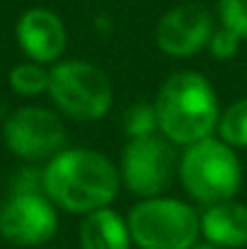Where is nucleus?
<instances>
[{
  "mask_svg": "<svg viewBox=\"0 0 247 249\" xmlns=\"http://www.w3.org/2000/svg\"><path fill=\"white\" fill-rule=\"evenodd\" d=\"M191 249H223V247H218V245H211V242H204V245H194Z\"/></svg>",
  "mask_w": 247,
  "mask_h": 249,
  "instance_id": "19",
  "label": "nucleus"
},
{
  "mask_svg": "<svg viewBox=\"0 0 247 249\" xmlns=\"http://www.w3.org/2000/svg\"><path fill=\"white\" fill-rule=\"evenodd\" d=\"M10 87L22 97H39L49 89V71L41 68V63H19L10 71Z\"/></svg>",
  "mask_w": 247,
  "mask_h": 249,
  "instance_id": "14",
  "label": "nucleus"
},
{
  "mask_svg": "<svg viewBox=\"0 0 247 249\" xmlns=\"http://www.w3.org/2000/svg\"><path fill=\"white\" fill-rule=\"evenodd\" d=\"M126 225L131 240L141 249H191L201 235L196 211L177 198L163 196L136 203Z\"/></svg>",
  "mask_w": 247,
  "mask_h": 249,
  "instance_id": "4",
  "label": "nucleus"
},
{
  "mask_svg": "<svg viewBox=\"0 0 247 249\" xmlns=\"http://www.w3.org/2000/svg\"><path fill=\"white\" fill-rule=\"evenodd\" d=\"M10 194H46L44 189V169L37 167H22L10 179Z\"/></svg>",
  "mask_w": 247,
  "mask_h": 249,
  "instance_id": "18",
  "label": "nucleus"
},
{
  "mask_svg": "<svg viewBox=\"0 0 247 249\" xmlns=\"http://www.w3.org/2000/svg\"><path fill=\"white\" fill-rule=\"evenodd\" d=\"M46 92L63 114L78 121H97L112 107V83L107 73L87 61H63L54 66Z\"/></svg>",
  "mask_w": 247,
  "mask_h": 249,
  "instance_id": "5",
  "label": "nucleus"
},
{
  "mask_svg": "<svg viewBox=\"0 0 247 249\" xmlns=\"http://www.w3.org/2000/svg\"><path fill=\"white\" fill-rule=\"evenodd\" d=\"M121 177L102 153L61 150L44 167V189L51 203L68 213H90L114 201Z\"/></svg>",
  "mask_w": 247,
  "mask_h": 249,
  "instance_id": "1",
  "label": "nucleus"
},
{
  "mask_svg": "<svg viewBox=\"0 0 247 249\" xmlns=\"http://www.w3.org/2000/svg\"><path fill=\"white\" fill-rule=\"evenodd\" d=\"M158 128L167 141L191 145L211 136L221 111L211 83L191 71L170 75L155 97Z\"/></svg>",
  "mask_w": 247,
  "mask_h": 249,
  "instance_id": "2",
  "label": "nucleus"
},
{
  "mask_svg": "<svg viewBox=\"0 0 247 249\" xmlns=\"http://www.w3.org/2000/svg\"><path fill=\"white\" fill-rule=\"evenodd\" d=\"M5 143L22 160L54 158L66 145V126L61 116L44 107H22L5 121Z\"/></svg>",
  "mask_w": 247,
  "mask_h": 249,
  "instance_id": "7",
  "label": "nucleus"
},
{
  "mask_svg": "<svg viewBox=\"0 0 247 249\" xmlns=\"http://www.w3.org/2000/svg\"><path fill=\"white\" fill-rule=\"evenodd\" d=\"M213 34V19L199 2H184L167 10L155 29V41L167 56H194L201 51Z\"/></svg>",
  "mask_w": 247,
  "mask_h": 249,
  "instance_id": "9",
  "label": "nucleus"
},
{
  "mask_svg": "<svg viewBox=\"0 0 247 249\" xmlns=\"http://www.w3.org/2000/svg\"><path fill=\"white\" fill-rule=\"evenodd\" d=\"M58 215L46 194H10L0 203V237L19 247L44 245L56 235Z\"/></svg>",
  "mask_w": 247,
  "mask_h": 249,
  "instance_id": "8",
  "label": "nucleus"
},
{
  "mask_svg": "<svg viewBox=\"0 0 247 249\" xmlns=\"http://www.w3.org/2000/svg\"><path fill=\"white\" fill-rule=\"evenodd\" d=\"M179 177L196 201L211 206L238 194L243 184V167L228 143L209 136L187 145L179 160Z\"/></svg>",
  "mask_w": 247,
  "mask_h": 249,
  "instance_id": "3",
  "label": "nucleus"
},
{
  "mask_svg": "<svg viewBox=\"0 0 247 249\" xmlns=\"http://www.w3.org/2000/svg\"><path fill=\"white\" fill-rule=\"evenodd\" d=\"M240 41H243L240 34H235V32L228 29V27H221L218 32L211 34V39H209V49H211L213 58H218V61H228V58H233V56L238 53Z\"/></svg>",
  "mask_w": 247,
  "mask_h": 249,
  "instance_id": "17",
  "label": "nucleus"
},
{
  "mask_svg": "<svg viewBox=\"0 0 247 249\" xmlns=\"http://www.w3.org/2000/svg\"><path fill=\"white\" fill-rule=\"evenodd\" d=\"M82 249H129L131 232L126 220H121L112 208L90 211L80 228Z\"/></svg>",
  "mask_w": 247,
  "mask_h": 249,
  "instance_id": "12",
  "label": "nucleus"
},
{
  "mask_svg": "<svg viewBox=\"0 0 247 249\" xmlns=\"http://www.w3.org/2000/svg\"><path fill=\"white\" fill-rule=\"evenodd\" d=\"M172 169H174V150L167 143V138H160L158 133L131 138L124 145L119 177L126 184V189L141 198L158 196L170 184Z\"/></svg>",
  "mask_w": 247,
  "mask_h": 249,
  "instance_id": "6",
  "label": "nucleus"
},
{
  "mask_svg": "<svg viewBox=\"0 0 247 249\" xmlns=\"http://www.w3.org/2000/svg\"><path fill=\"white\" fill-rule=\"evenodd\" d=\"M221 141L230 148H247V97L233 102L218 119Z\"/></svg>",
  "mask_w": 247,
  "mask_h": 249,
  "instance_id": "13",
  "label": "nucleus"
},
{
  "mask_svg": "<svg viewBox=\"0 0 247 249\" xmlns=\"http://www.w3.org/2000/svg\"><path fill=\"white\" fill-rule=\"evenodd\" d=\"M17 41L37 63H54L66 49V27L46 7H32L17 19Z\"/></svg>",
  "mask_w": 247,
  "mask_h": 249,
  "instance_id": "10",
  "label": "nucleus"
},
{
  "mask_svg": "<svg viewBox=\"0 0 247 249\" xmlns=\"http://www.w3.org/2000/svg\"><path fill=\"white\" fill-rule=\"evenodd\" d=\"M201 235L206 242L218 245V247H243L247 245V206L238 203L233 198L211 203L201 215H199Z\"/></svg>",
  "mask_w": 247,
  "mask_h": 249,
  "instance_id": "11",
  "label": "nucleus"
},
{
  "mask_svg": "<svg viewBox=\"0 0 247 249\" xmlns=\"http://www.w3.org/2000/svg\"><path fill=\"white\" fill-rule=\"evenodd\" d=\"M121 126L126 138H143V136H153L158 128V114H155V104L148 102H136L131 107H126L124 116H121Z\"/></svg>",
  "mask_w": 247,
  "mask_h": 249,
  "instance_id": "15",
  "label": "nucleus"
},
{
  "mask_svg": "<svg viewBox=\"0 0 247 249\" xmlns=\"http://www.w3.org/2000/svg\"><path fill=\"white\" fill-rule=\"evenodd\" d=\"M218 10L223 27L247 39V0H221Z\"/></svg>",
  "mask_w": 247,
  "mask_h": 249,
  "instance_id": "16",
  "label": "nucleus"
}]
</instances>
